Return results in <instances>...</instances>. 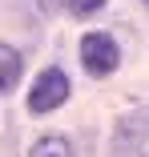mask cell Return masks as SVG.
<instances>
[{
    "instance_id": "cell-1",
    "label": "cell",
    "mask_w": 149,
    "mask_h": 157,
    "mask_svg": "<svg viewBox=\"0 0 149 157\" xmlns=\"http://www.w3.org/2000/svg\"><path fill=\"white\" fill-rule=\"evenodd\" d=\"M81 65L89 77H109L121 65V48L109 33H85L81 36Z\"/></svg>"
},
{
    "instance_id": "cell-2",
    "label": "cell",
    "mask_w": 149,
    "mask_h": 157,
    "mask_svg": "<svg viewBox=\"0 0 149 157\" xmlns=\"http://www.w3.org/2000/svg\"><path fill=\"white\" fill-rule=\"evenodd\" d=\"M69 101V77L61 69H44L32 85V93H28V113H52V109H61Z\"/></svg>"
},
{
    "instance_id": "cell-3",
    "label": "cell",
    "mask_w": 149,
    "mask_h": 157,
    "mask_svg": "<svg viewBox=\"0 0 149 157\" xmlns=\"http://www.w3.org/2000/svg\"><path fill=\"white\" fill-rule=\"evenodd\" d=\"M20 73H24L20 52H16L12 44H0V93H12V89L20 85Z\"/></svg>"
},
{
    "instance_id": "cell-4",
    "label": "cell",
    "mask_w": 149,
    "mask_h": 157,
    "mask_svg": "<svg viewBox=\"0 0 149 157\" xmlns=\"http://www.w3.org/2000/svg\"><path fill=\"white\" fill-rule=\"evenodd\" d=\"M28 157H73V145L65 137H40L32 149H28Z\"/></svg>"
},
{
    "instance_id": "cell-5",
    "label": "cell",
    "mask_w": 149,
    "mask_h": 157,
    "mask_svg": "<svg viewBox=\"0 0 149 157\" xmlns=\"http://www.w3.org/2000/svg\"><path fill=\"white\" fill-rule=\"evenodd\" d=\"M73 16H93V12H101L105 8V0H69V4H65Z\"/></svg>"
}]
</instances>
